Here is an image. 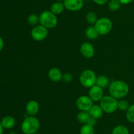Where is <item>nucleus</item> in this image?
Returning a JSON list of instances; mask_svg holds the SVG:
<instances>
[{"instance_id": "nucleus-1", "label": "nucleus", "mask_w": 134, "mask_h": 134, "mask_svg": "<svg viewBox=\"0 0 134 134\" xmlns=\"http://www.w3.org/2000/svg\"><path fill=\"white\" fill-rule=\"evenodd\" d=\"M129 91V85L122 80H115L110 83L109 85V95L117 99L124 98L128 94Z\"/></svg>"}, {"instance_id": "nucleus-2", "label": "nucleus", "mask_w": 134, "mask_h": 134, "mask_svg": "<svg viewBox=\"0 0 134 134\" xmlns=\"http://www.w3.org/2000/svg\"><path fill=\"white\" fill-rule=\"evenodd\" d=\"M40 127V122L37 118L32 116L26 117L21 124V130L24 134L36 133Z\"/></svg>"}, {"instance_id": "nucleus-3", "label": "nucleus", "mask_w": 134, "mask_h": 134, "mask_svg": "<svg viewBox=\"0 0 134 134\" xmlns=\"http://www.w3.org/2000/svg\"><path fill=\"white\" fill-rule=\"evenodd\" d=\"M118 103L119 101L117 99L112 97L110 95H104L99 101V105L104 111L107 114H112L118 110Z\"/></svg>"}, {"instance_id": "nucleus-4", "label": "nucleus", "mask_w": 134, "mask_h": 134, "mask_svg": "<svg viewBox=\"0 0 134 134\" xmlns=\"http://www.w3.org/2000/svg\"><path fill=\"white\" fill-rule=\"evenodd\" d=\"M39 24L47 29H52L58 24L57 16L51 11H44L39 15Z\"/></svg>"}, {"instance_id": "nucleus-5", "label": "nucleus", "mask_w": 134, "mask_h": 134, "mask_svg": "<svg viewBox=\"0 0 134 134\" xmlns=\"http://www.w3.org/2000/svg\"><path fill=\"white\" fill-rule=\"evenodd\" d=\"M96 75L95 72L90 69L85 70L81 72L79 77V81L81 85L86 88H90L96 85Z\"/></svg>"}, {"instance_id": "nucleus-6", "label": "nucleus", "mask_w": 134, "mask_h": 134, "mask_svg": "<svg viewBox=\"0 0 134 134\" xmlns=\"http://www.w3.org/2000/svg\"><path fill=\"white\" fill-rule=\"evenodd\" d=\"M94 26L99 35H105L111 32L113 28V22L107 17H102L98 18Z\"/></svg>"}, {"instance_id": "nucleus-7", "label": "nucleus", "mask_w": 134, "mask_h": 134, "mask_svg": "<svg viewBox=\"0 0 134 134\" xmlns=\"http://www.w3.org/2000/svg\"><path fill=\"white\" fill-rule=\"evenodd\" d=\"M48 34V29L40 24L34 26L31 31V38L36 42H41L45 39Z\"/></svg>"}, {"instance_id": "nucleus-8", "label": "nucleus", "mask_w": 134, "mask_h": 134, "mask_svg": "<svg viewBox=\"0 0 134 134\" xmlns=\"http://www.w3.org/2000/svg\"><path fill=\"white\" fill-rule=\"evenodd\" d=\"M94 105V101L88 95L80 96L76 101V106L80 111L89 112Z\"/></svg>"}, {"instance_id": "nucleus-9", "label": "nucleus", "mask_w": 134, "mask_h": 134, "mask_svg": "<svg viewBox=\"0 0 134 134\" xmlns=\"http://www.w3.org/2000/svg\"><path fill=\"white\" fill-rule=\"evenodd\" d=\"M65 9L72 12L79 11L84 7V0H64Z\"/></svg>"}, {"instance_id": "nucleus-10", "label": "nucleus", "mask_w": 134, "mask_h": 134, "mask_svg": "<svg viewBox=\"0 0 134 134\" xmlns=\"http://www.w3.org/2000/svg\"><path fill=\"white\" fill-rule=\"evenodd\" d=\"M88 96L94 102L100 101L101 99L104 96L103 89L101 87L98 86V85H94V86L89 88Z\"/></svg>"}, {"instance_id": "nucleus-11", "label": "nucleus", "mask_w": 134, "mask_h": 134, "mask_svg": "<svg viewBox=\"0 0 134 134\" xmlns=\"http://www.w3.org/2000/svg\"><path fill=\"white\" fill-rule=\"evenodd\" d=\"M80 51L84 57L91 59L94 56L95 49L94 45L90 42H85L80 47Z\"/></svg>"}, {"instance_id": "nucleus-12", "label": "nucleus", "mask_w": 134, "mask_h": 134, "mask_svg": "<svg viewBox=\"0 0 134 134\" xmlns=\"http://www.w3.org/2000/svg\"><path fill=\"white\" fill-rule=\"evenodd\" d=\"M39 104L37 101L35 100H31L26 105V111L28 116H35L36 114L39 112Z\"/></svg>"}, {"instance_id": "nucleus-13", "label": "nucleus", "mask_w": 134, "mask_h": 134, "mask_svg": "<svg viewBox=\"0 0 134 134\" xmlns=\"http://www.w3.org/2000/svg\"><path fill=\"white\" fill-rule=\"evenodd\" d=\"M48 76L50 80L54 82H58L62 80L63 74L58 68H52L48 72Z\"/></svg>"}, {"instance_id": "nucleus-14", "label": "nucleus", "mask_w": 134, "mask_h": 134, "mask_svg": "<svg viewBox=\"0 0 134 134\" xmlns=\"http://www.w3.org/2000/svg\"><path fill=\"white\" fill-rule=\"evenodd\" d=\"M89 113L92 118L96 120H98L103 116L104 111L99 105H94L91 109L89 110Z\"/></svg>"}, {"instance_id": "nucleus-15", "label": "nucleus", "mask_w": 134, "mask_h": 134, "mask_svg": "<svg viewBox=\"0 0 134 134\" xmlns=\"http://www.w3.org/2000/svg\"><path fill=\"white\" fill-rule=\"evenodd\" d=\"M1 123L4 129L10 130L15 126L16 120L14 117L11 116H6L2 118Z\"/></svg>"}, {"instance_id": "nucleus-16", "label": "nucleus", "mask_w": 134, "mask_h": 134, "mask_svg": "<svg viewBox=\"0 0 134 134\" xmlns=\"http://www.w3.org/2000/svg\"><path fill=\"white\" fill-rule=\"evenodd\" d=\"M65 9V8L64 5V3L60 2V1H56V2L53 3L52 4L50 11L54 14L58 15V14H60L61 13H62Z\"/></svg>"}, {"instance_id": "nucleus-17", "label": "nucleus", "mask_w": 134, "mask_h": 134, "mask_svg": "<svg viewBox=\"0 0 134 134\" xmlns=\"http://www.w3.org/2000/svg\"><path fill=\"white\" fill-rule=\"evenodd\" d=\"M77 120L82 124H86L90 122V119L92 118V116H90L89 112H85L81 111L77 114Z\"/></svg>"}, {"instance_id": "nucleus-18", "label": "nucleus", "mask_w": 134, "mask_h": 134, "mask_svg": "<svg viewBox=\"0 0 134 134\" xmlns=\"http://www.w3.org/2000/svg\"><path fill=\"white\" fill-rule=\"evenodd\" d=\"M109 80L108 78L104 75H99L97 76L96 78V85L101 87L102 88H105L109 85Z\"/></svg>"}, {"instance_id": "nucleus-19", "label": "nucleus", "mask_w": 134, "mask_h": 134, "mask_svg": "<svg viewBox=\"0 0 134 134\" xmlns=\"http://www.w3.org/2000/svg\"><path fill=\"white\" fill-rule=\"evenodd\" d=\"M85 34H86V37L88 39H92V40L97 39L99 35L94 26H89L88 28H87L86 32H85Z\"/></svg>"}, {"instance_id": "nucleus-20", "label": "nucleus", "mask_w": 134, "mask_h": 134, "mask_svg": "<svg viewBox=\"0 0 134 134\" xmlns=\"http://www.w3.org/2000/svg\"><path fill=\"white\" fill-rule=\"evenodd\" d=\"M111 134H130L129 130L124 125H118L113 130Z\"/></svg>"}, {"instance_id": "nucleus-21", "label": "nucleus", "mask_w": 134, "mask_h": 134, "mask_svg": "<svg viewBox=\"0 0 134 134\" xmlns=\"http://www.w3.org/2000/svg\"><path fill=\"white\" fill-rule=\"evenodd\" d=\"M94 126L90 124H83L80 130V134H95Z\"/></svg>"}, {"instance_id": "nucleus-22", "label": "nucleus", "mask_w": 134, "mask_h": 134, "mask_svg": "<svg viewBox=\"0 0 134 134\" xmlns=\"http://www.w3.org/2000/svg\"><path fill=\"white\" fill-rule=\"evenodd\" d=\"M98 17H97L96 14L93 11H90L86 13V22L90 24H95L96 21L98 20Z\"/></svg>"}, {"instance_id": "nucleus-23", "label": "nucleus", "mask_w": 134, "mask_h": 134, "mask_svg": "<svg viewBox=\"0 0 134 134\" xmlns=\"http://www.w3.org/2000/svg\"><path fill=\"white\" fill-rule=\"evenodd\" d=\"M27 21L30 25L34 26H36L38 24V23H39V16L35 14V13L30 14L27 17Z\"/></svg>"}, {"instance_id": "nucleus-24", "label": "nucleus", "mask_w": 134, "mask_h": 134, "mask_svg": "<svg viewBox=\"0 0 134 134\" xmlns=\"http://www.w3.org/2000/svg\"><path fill=\"white\" fill-rule=\"evenodd\" d=\"M108 7L112 11H116L121 6V3L119 0H109L108 2Z\"/></svg>"}, {"instance_id": "nucleus-25", "label": "nucleus", "mask_w": 134, "mask_h": 134, "mask_svg": "<svg viewBox=\"0 0 134 134\" xmlns=\"http://www.w3.org/2000/svg\"><path fill=\"white\" fill-rule=\"evenodd\" d=\"M126 117L128 122L134 123V104L130 105L129 109L127 110L126 113Z\"/></svg>"}, {"instance_id": "nucleus-26", "label": "nucleus", "mask_w": 134, "mask_h": 134, "mask_svg": "<svg viewBox=\"0 0 134 134\" xmlns=\"http://www.w3.org/2000/svg\"><path fill=\"white\" fill-rule=\"evenodd\" d=\"M130 106L129 102L126 100L122 99L119 101V103H118V109L121 111H127L128 109H129Z\"/></svg>"}, {"instance_id": "nucleus-27", "label": "nucleus", "mask_w": 134, "mask_h": 134, "mask_svg": "<svg viewBox=\"0 0 134 134\" xmlns=\"http://www.w3.org/2000/svg\"><path fill=\"white\" fill-rule=\"evenodd\" d=\"M73 80V76L70 73H65L63 74L62 80L65 83H70Z\"/></svg>"}, {"instance_id": "nucleus-28", "label": "nucleus", "mask_w": 134, "mask_h": 134, "mask_svg": "<svg viewBox=\"0 0 134 134\" xmlns=\"http://www.w3.org/2000/svg\"><path fill=\"white\" fill-rule=\"evenodd\" d=\"M92 1H94V3L98 5H104L108 3L109 0H92Z\"/></svg>"}, {"instance_id": "nucleus-29", "label": "nucleus", "mask_w": 134, "mask_h": 134, "mask_svg": "<svg viewBox=\"0 0 134 134\" xmlns=\"http://www.w3.org/2000/svg\"><path fill=\"white\" fill-rule=\"evenodd\" d=\"M121 5H128L133 1V0H119Z\"/></svg>"}, {"instance_id": "nucleus-30", "label": "nucleus", "mask_w": 134, "mask_h": 134, "mask_svg": "<svg viewBox=\"0 0 134 134\" xmlns=\"http://www.w3.org/2000/svg\"><path fill=\"white\" fill-rule=\"evenodd\" d=\"M4 47V42H3V39H2V38L0 37V52L2 51L3 48Z\"/></svg>"}, {"instance_id": "nucleus-31", "label": "nucleus", "mask_w": 134, "mask_h": 134, "mask_svg": "<svg viewBox=\"0 0 134 134\" xmlns=\"http://www.w3.org/2000/svg\"><path fill=\"white\" fill-rule=\"evenodd\" d=\"M3 131H4V128L3 127L2 124H1V122H0V134H3Z\"/></svg>"}, {"instance_id": "nucleus-32", "label": "nucleus", "mask_w": 134, "mask_h": 134, "mask_svg": "<svg viewBox=\"0 0 134 134\" xmlns=\"http://www.w3.org/2000/svg\"><path fill=\"white\" fill-rule=\"evenodd\" d=\"M56 1H60V2H63V1H64V0H56Z\"/></svg>"}, {"instance_id": "nucleus-33", "label": "nucleus", "mask_w": 134, "mask_h": 134, "mask_svg": "<svg viewBox=\"0 0 134 134\" xmlns=\"http://www.w3.org/2000/svg\"><path fill=\"white\" fill-rule=\"evenodd\" d=\"M9 134H15V133H14V132H10Z\"/></svg>"}, {"instance_id": "nucleus-34", "label": "nucleus", "mask_w": 134, "mask_h": 134, "mask_svg": "<svg viewBox=\"0 0 134 134\" xmlns=\"http://www.w3.org/2000/svg\"><path fill=\"white\" fill-rule=\"evenodd\" d=\"M34 134H39V133H34Z\"/></svg>"}]
</instances>
